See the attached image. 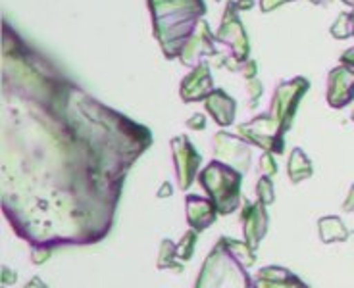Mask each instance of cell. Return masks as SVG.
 Returning a JSON list of instances; mask_svg holds the SVG:
<instances>
[{
	"label": "cell",
	"mask_w": 354,
	"mask_h": 288,
	"mask_svg": "<svg viewBox=\"0 0 354 288\" xmlns=\"http://www.w3.org/2000/svg\"><path fill=\"white\" fill-rule=\"evenodd\" d=\"M185 215L187 225L196 233H203L204 229L214 225V221L218 218V210H216V206H214V202L210 198H203V196H196V194H187Z\"/></svg>",
	"instance_id": "cell-13"
},
{
	"label": "cell",
	"mask_w": 354,
	"mask_h": 288,
	"mask_svg": "<svg viewBox=\"0 0 354 288\" xmlns=\"http://www.w3.org/2000/svg\"><path fill=\"white\" fill-rule=\"evenodd\" d=\"M341 64H345V66H351V68L354 70V46L341 54Z\"/></svg>",
	"instance_id": "cell-32"
},
{
	"label": "cell",
	"mask_w": 354,
	"mask_h": 288,
	"mask_svg": "<svg viewBox=\"0 0 354 288\" xmlns=\"http://www.w3.org/2000/svg\"><path fill=\"white\" fill-rule=\"evenodd\" d=\"M235 6L239 12H245V10H250L254 6V0H235Z\"/></svg>",
	"instance_id": "cell-34"
},
{
	"label": "cell",
	"mask_w": 354,
	"mask_h": 288,
	"mask_svg": "<svg viewBox=\"0 0 354 288\" xmlns=\"http://www.w3.org/2000/svg\"><path fill=\"white\" fill-rule=\"evenodd\" d=\"M152 18V35L168 60L179 58L187 41L204 19V0H147Z\"/></svg>",
	"instance_id": "cell-3"
},
{
	"label": "cell",
	"mask_w": 354,
	"mask_h": 288,
	"mask_svg": "<svg viewBox=\"0 0 354 288\" xmlns=\"http://www.w3.org/2000/svg\"><path fill=\"white\" fill-rule=\"evenodd\" d=\"M241 223H243V235L247 242L254 252L262 242V238L268 233V211L264 204L260 202H243V211H241Z\"/></svg>",
	"instance_id": "cell-12"
},
{
	"label": "cell",
	"mask_w": 354,
	"mask_h": 288,
	"mask_svg": "<svg viewBox=\"0 0 354 288\" xmlns=\"http://www.w3.org/2000/svg\"><path fill=\"white\" fill-rule=\"evenodd\" d=\"M312 4H316V6H328V4H331L333 0H310Z\"/></svg>",
	"instance_id": "cell-35"
},
{
	"label": "cell",
	"mask_w": 354,
	"mask_h": 288,
	"mask_svg": "<svg viewBox=\"0 0 354 288\" xmlns=\"http://www.w3.org/2000/svg\"><path fill=\"white\" fill-rule=\"evenodd\" d=\"M196 236H198V233L196 231H193V229H189L185 235H183V238L177 242V260L183 263V262H189L191 258H193V253H195V244H196Z\"/></svg>",
	"instance_id": "cell-21"
},
{
	"label": "cell",
	"mask_w": 354,
	"mask_h": 288,
	"mask_svg": "<svg viewBox=\"0 0 354 288\" xmlns=\"http://www.w3.org/2000/svg\"><path fill=\"white\" fill-rule=\"evenodd\" d=\"M351 14H353V21H354V8H353V12H351ZM354 37V35H353Z\"/></svg>",
	"instance_id": "cell-37"
},
{
	"label": "cell",
	"mask_w": 354,
	"mask_h": 288,
	"mask_svg": "<svg viewBox=\"0 0 354 288\" xmlns=\"http://www.w3.org/2000/svg\"><path fill=\"white\" fill-rule=\"evenodd\" d=\"M252 288H310L295 273L279 265H266L257 271Z\"/></svg>",
	"instance_id": "cell-14"
},
{
	"label": "cell",
	"mask_w": 354,
	"mask_h": 288,
	"mask_svg": "<svg viewBox=\"0 0 354 288\" xmlns=\"http://www.w3.org/2000/svg\"><path fill=\"white\" fill-rule=\"evenodd\" d=\"M214 160H218L225 166L237 169L245 175L250 169V160H252V146L250 142L239 137L231 135L227 131H218L212 139Z\"/></svg>",
	"instance_id": "cell-7"
},
{
	"label": "cell",
	"mask_w": 354,
	"mask_h": 288,
	"mask_svg": "<svg viewBox=\"0 0 354 288\" xmlns=\"http://www.w3.org/2000/svg\"><path fill=\"white\" fill-rule=\"evenodd\" d=\"M206 112L212 115V119L220 127H230L237 115V100L230 96L223 88H214L210 96L204 100Z\"/></svg>",
	"instance_id": "cell-15"
},
{
	"label": "cell",
	"mask_w": 354,
	"mask_h": 288,
	"mask_svg": "<svg viewBox=\"0 0 354 288\" xmlns=\"http://www.w3.org/2000/svg\"><path fill=\"white\" fill-rule=\"evenodd\" d=\"M308 88L310 81L302 75L277 83L270 110L266 114L252 117L250 122L237 125V135L252 146H258L266 152L283 154L285 133L291 129L297 108L301 104L302 96L308 93Z\"/></svg>",
	"instance_id": "cell-2"
},
{
	"label": "cell",
	"mask_w": 354,
	"mask_h": 288,
	"mask_svg": "<svg viewBox=\"0 0 354 288\" xmlns=\"http://www.w3.org/2000/svg\"><path fill=\"white\" fill-rule=\"evenodd\" d=\"M328 104L335 110L345 108L354 100V70L351 66H337L328 73Z\"/></svg>",
	"instance_id": "cell-10"
},
{
	"label": "cell",
	"mask_w": 354,
	"mask_h": 288,
	"mask_svg": "<svg viewBox=\"0 0 354 288\" xmlns=\"http://www.w3.org/2000/svg\"><path fill=\"white\" fill-rule=\"evenodd\" d=\"M239 73L243 75L245 79H250V77H257L258 73V64L254 60H247L241 64V70Z\"/></svg>",
	"instance_id": "cell-27"
},
{
	"label": "cell",
	"mask_w": 354,
	"mask_h": 288,
	"mask_svg": "<svg viewBox=\"0 0 354 288\" xmlns=\"http://www.w3.org/2000/svg\"><path fill=\"white\" fill-rule=\"evenodd\" d=\"M216 43L227 44L231 48V56L239 61H247L250 54V41H248L247 29L239 18V10L235 6V0H230L225 4V10L221 14V21L218 31L214 33Z\"/></svg>",
	"instance_id": "cell-6"
},
{
	"label": "cell",
	"mask_w": 354,
	"mask_h": 288,
	"mask_svg": "<svg viewBox=\"0 0 354 288\" xmlns=\"http://www.w3.org/2000/svg\"><path fill=\"white\" fill-rule=\"evenodd\" d=\"M208 198L214 202L220 215H230L241 206V183L243 173L233 167L212 160L196 177Z\"/></svg>",
	"instance_id": "cell-5"
},
{
	"label": "cell",
	"mask_w": 354,
	"mask_h": 288,
	"mask_svg": "<svg viewBox=\"0 0 354 288\" xmlns=\"http://www.w3.org/2000/svg\"><path fill=\"white\" fill-rule=\"evenodd\" d=\"M169 148H171V160H174V167H176L177 186L181 191H187L198 177V167H201L203 157L196 152L187 135L174 137L169 140Z\"/></svg>",
	"instance_id": "cell-8"
},
{
	"label": "cell",
	"mask_w": 354,
	"mask_h": 288,
	"mask_svg": "<svg viewBox=\"0 0 354 288\" xmlns=\"http://www.w3.org/2000/svg\"><path fill=\"white\" fill-rule=\"evenodd\" d=\"M50 256H53V248L50 246L37 244L31 248V262H33V265H43V263L48 262Z\"/></svg>",
	"instance_id": "cell-25"
},
{
	"label": "cell",
	"mask_w": 354,
	"mask_h": 288,
	"mask_svg": "<svg viewBox=\"0 0 354 288\" xmlns=\"http://www.w3.org/2000/svg\"><path fill=\"white\" fill-rule=\"evenodd\" d=\"M318 233L319 240L324 244H331V242H345L348 238V229L345 227L343 219L337 215H326L319 218L318 221Z\"/></svg>",
	"instance_id": "cell-16"
},
{
	"label": "cell",
	"mask_w": 354,
	"mask_h": 288,
	"mask_svg": "<svg viewBox=\"0 0 354 288\" xmlns=\"http://www.w3.org/2000/svg\"><path fill=\"white\" fill-rule=\"evenodd\" d=\"M171 194H174V189H171V183H169V181H164L162 186H160V191L156 192L158 198H169Z\"/></svg>",
	"instance_id": "cell-31"
},
{
	"label": "cell",
	"mask_w": 354,
	"mask_h": 288,
	"mask_svg": "<svg viewBox=\"0 0 354 288\" xmlns=\"http://www.w3.org/2000/svg\"><path fill=\"white\" fill-rule=\"evenodd\" d=\"M204 56H220L218 48H216L214 33L210 31V26H208L206 19H203L198 23L195 35L187 41V44L183 46V50H181L177 60L181 61L185 68H195L196 64L203 61Z\"/></svg>",
	"instance_id": "cell-9"
},
{
	"label": "cell",
	"mask_w": 354,
	"mask_h": 288,
	"mask_svg": "<svg viewBox=\"0 0 354 288\" xmlns=\"http://www.w3.org/2000/svg\"><path fill=\"white\" fill-rule=\"evenodd\" d=\"M245 88H247V95H248V108H257L258 102H260V98L264 95V87H262V83H260V79L257 77H250L245 79Z\"/></svg>",
	"instance_id": "cell-23"
},
{
	"label": "cell",
	"mask_w": 354,
	"mask_h": 288,
	"mask_svg": "<svg viewBox=\"0 0 354 288\" xmlns=\"http://www.w3.org/2000/svg\"><path fill=\"white\" fill-rule=\"evenodd\" d=\"M195 288H252L247 267L218 240L198 271Z\"/></svg>",
	"instance_id": "cell-4"
},
{
	"label": "cell",
	"mask_w": 354,
	"mask_h": 288,
	"mask_svg": "<svg viewBox=\"0 0 354 288\" xmlns=\"http://www.w3.org/2000/svg\"><path fill=\"white\" fill-rule=\"evenodd\" d=\"M212 90L214 79L210 75V66L204 60L196 64L195 68H191V71L187 73L181 81V85H179V96L185 104L206 100Z\"/></svg>",
	"instance_id": "cell-11"
},
{
	"label": "cell",
	"mask_w": 354,
	"mask_h": 288,
	"mask_svg": "<svg viewBox=\"0 0 354 288\" xmlns=\"http://www.w3.org/2000/svg\"><path fill=\"white\" fill-rule=\"evenodd\" d=\"M221 240H223V244L230 248V252L233 253L247 269L257 263V253H254V250H252L245 240L241 242V240H235V238H230V236H221Z\"/></svg>",
	"instance_id": "cell-19"
},
{
	"label": "cell",
	"mask_w": 354,
	"mask_h": 288,
	"mask_svg": "<svg viewBox=\"0 0 354 288\" xmlns=\"http://www.w3.org/2000/svg\"><path fill=\"white\" fill-rule=\"evenodd\" d=\"M258 167H260V173L264 175V177H275L277 173V162H275V154L272 152H264L262 156H260V162H258Z\"/></svg>",
	"instance_id": "cell-24"
},
{
	"label": "cell",
	"mask_w": 354,
	"mask_h": 288,
	"mask_svg": "<svg viewBox=\"0 0 354 288\" xmlns=\"http://www.w3.org/2000/svg\"><path fill=\"white\" fill-rule=\"evenodd\" d=\"M177 244L171 242L169 238H164L160 242L158 256H156V269H171L176 273L183 271V263L177 260Z\"/></svg>",
	"instance_id": "cell-18"
},
{
	"label": "cell",
	"mask_w": 354,
	"mask_h": 288,
	"mask_svg": "<svg viewBox=\"0 0 354 288\" xmlns=\"http://www.w3.org/2000/svg\"><path fill=\"white\" fill-rule=\"evenodd\" d=\"M16 279H18V275L10 269V267L4 265V267H2V285H4V287H10V285H14V282H16Z\"/></svg>",
	"instance_id": "cell-29"
},
{
	"label": "cell",
	"mask_w": 354,
	"mask_h": 288,
	"mask_svg": "<svg viewBox=\"0 0 354 288\" xmlns=\"http://www.w3.org/2000/svg\"><path fill=\"white\" fill-rule=\"evenodd\" d=\"M185 125L191 131H204L206 129V117H204V114H193L187 119Z\"/></svg>",
	"instance_id": "cell-26"
},
{
	"label": "cell",
	"mask_w": 354,
	"mask_h": 288,
	"mask_svg": "<svg viewBox=\"0 0 354 288\" xmlns=\"http://www.w3.org/2000/svg\"><path fill=\"white\" fill-rule=\"evenodd\" d=\"M287 2H295V0H260V10L264 14H270V12H274L275 8L283 6Z\"/></svg>",
	"instance_id": "cell-28"
},
{
	"label": "cell",
	"mask_w": 354,
	"mask_h": 288,
	"mask_svg": "<svg viewBox=\"0 0 354 288\" xmlns=\"http://www.w3.org/2000/svg\"><path fill=\"white\" fill-rule=\"evenodd\" d=\"M152 131L102 104L2 23L0 204L31 246L95 244Z\"/></svg>",
	"instance_id": "cell-1"
},
{
	"label": "cell",
	"mask_w": 354,
	"mask_h": 288,
	"mask_svg": "<svg viewBox=\"0 0 354 288\" xmlns=\"http://www.w3.org/2000/svg\"><path fill=\"white\" fill-rule=\"evenodd\" d=\"M341 2H345L346 6H351V8H354V0H341Z\"/></svg>",
	"instance_id": "cell-36"
},
{
	"label": "cell",
	"mask_w": 354,
	"mask_h": 288,
	"mask_svg": "<svg viewBox=\"0 0 354 288\" xmlns=\"http://www.w3.org/2000/svg\"><path fill=\"white\" fill-rule=\"evenodd\" d=\"M329 33L333 39H339V41H345L348 37L354 35V21H353V14H339L337 19L333 21V26L329 27Z\"/></svg>",
	"instance_id": "cell-20"
},
{
	"label": "cell",
	"mask_w": 354,
	"mask_h": 288,
	"mask_svg": "<svg viewBox=\"0 0 354 288\" xmlns=\"http://www.w3.org/2000/svg\"><path fill=\"white\" fill-rule=\"evenodd\" d=\"M24 288H48V285H46L41 277H33Z\"/></svg>",
	"instance_id": "cell-33"
},
{
	"label": "cell",
	"mask_w": 354,
	"mask_h": 288,
	"mask_svg": "<svg viewBox=\"0 0 354 288\" xmlns=\"http://www.w3.org/2000/svg\"><path fill=\"white\" fill-rule=\"evenodd\" d=\"M287 173H289V181L292 184H299L302 181L310 179L314 175V167L310 157L304 154L302 148H292L289 162H287Z\"/></svg>",
	"instance_id": "cell-17"
},
{
	"label": "cell",
	"mask_w": 354,
	"mask_h": 288,
	"mask_svg": "<svg viewBox=\"0 0 354 288\" xmlns=\"http://www.w3.org/2000/svg\"><path fill=\"white\" fill-rule=\"evenodd\" d=\"M351 117H353V122H354V110H353V115H351Z\"/></svg>",
	"instance_id": "cell-38"
},
{
	"label": "cell",
	"mask_w": 354,
	"mask_h": 288,
	"mask_svg": "<svg viewBox=\"0 0 354 288\" xmlns=\"http://www.w3.org/2000/svg\"><path fill=\"white\" fill-rule=\"evenodd\" d=\"M216 2H220V0H216Z\"/></svg>",
	"instance_id": "cell-39"
},
{
	"label": "cell",
	"mask_w": 354,
	"mask_h": 288,
	"mask_svg": "<svg viewBox=\"0 0 354 288\" xmlns=\"http://www.w3.org/2000/svg\"><path fill=\"white\" fill-rule=\"evenodd\" d=\"M343 211H354V183L351 184V189L346 192L345 200H343Z\"/></svg>",
	"instance_id": "cell-30"
},
{
	"label": "cell",
	"mask_w": 354,
	"mask_h": 288,
	"mask_svg": "<svg viewBox=\"0 0 354 288\" xmlns=\"http://www.w3.org/2000/svg\"><path fill=\"white\" fill-rule=\"evenodd\" d=\"M257 198L260 204H264V206H270V204H274L275 202V191H274V184H272V179L270 177H260L257 183Z\"/></svg>",
	"instance_id": "cell-22"
}]
</instances>
